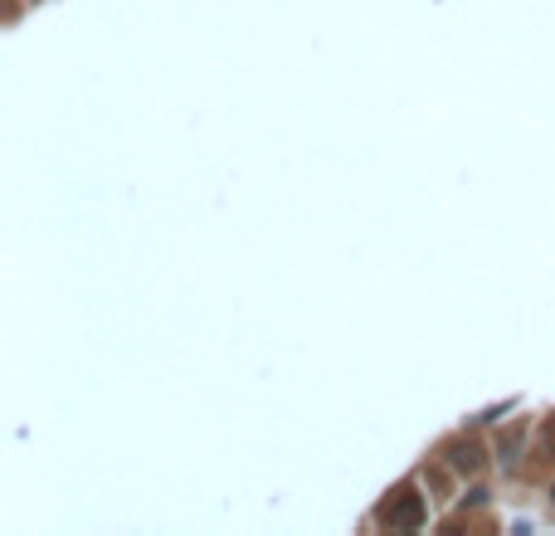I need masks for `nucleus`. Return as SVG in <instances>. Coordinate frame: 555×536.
Listing matches in <instances>:
<instances>
[{"mask_svg": "<svg viewBox=\"0 0 555 536\" xmlns=\"http://www.w3.org/2000/svg\"><path fill=\"white\" fill-rule=\"evenodd\" d=\"M385 522L400 527V532H414V527L424 522V502H419V493H414V488H400V493H395V507H385Z\"/></svg>", "mask_w": 555, "mask_h": 536, "instance_id": "1", "label": "nucleus"}, {"mask_svg": "<svg viewBox=\"0 0 555 536\" xmlns=\"http://www.w3.org/2000/svg\"><path fill=\"white\" fill-rule=\"evenodd\" d=\"M448 463H453L458 473H478V468H482V444H473V439L448 444Z\"/></svg>", "mask_w": 555, "mask_h": 536, "instance_id": "2", "label": "nucleus"}]
</instances>
